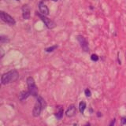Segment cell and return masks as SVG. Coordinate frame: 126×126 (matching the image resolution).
<instances>
[{"instance_id":"ffe728a7","label":"cell","mask_w":126,"mask_h":126,"mask_svg":"<svg viewBox=\"0 0 126 126\" xmlns=\"http://www.w3.org/2000/svg\"><path fill=\"white\" fill-rule=\"evenodd\" d=\"M43 1H48V0H43ZM51 1H54V2H57V1H58V0H51Z\"/></svg>"},{"instance_id":"9c48e42d","label":"cell","mask_w":126,"mask_h":126,"mask_svg":"<svg viewBox=\"0 0 126 126\" xmlns=\"http://www.w3.org/2000/svg\"><path fill=\"white\" fill-rule=\"evenodd\" d=\"M76 107L74 105H71V106L69 107V108L67 109V110H66L65 115H66V117H72L76 114Z\"/></svg>"},{"instance_id":"277c9868","label":"cell","mask_w":126,"mask_h":126,"mask_svg":"<svg viewBox=\"0 0 126 126\" xmlns=\"http://www.w3.org/2000/svg\"><path fill=\"white\" fill-rule=\"evenodd\" d=\"M0 18L2 21L9 25H14L16 24V21L13 17L4 11H0Z\"/></svg>"},{"instance_id":"2e32d148","label":"cell","mask_w":126,"mask_h":126,"mask_svg":"<svg viewBox=\"0 0 126 126\" xmlns=\"http://www.w3.org/2000/svg\"><path fill=\"white\" fill-rule=\"evenodd\" d=\"M91 61H98V59H99V57H98L97 54H91Z\"/></svg>"},{"instance_id":"7c38bea8","label":"cell","mask_w":126,"mask_h":126,"mask_svg":"<svg viewBox=\"0 0 126 126\" xmlns=\"http://www.w3.org/2000/svg\"><path fill=\"white\" fill-rule=\"evenodd\" d=\"M37 101L40 103L41 106H42V107H43V109H45L46 108V106H47V103L45 102V100L43 99V98L41 97V96H37Z\"/></svg>"},{"instance_id":"30bf717a","label":"cell","mask_w":126,"mask_h":126,"mask_svg":"<svg viewBox=\"0 0 126 126\" xmlns=\"http://www.w3.org/2000/svg\"><path fill=\"white\" fill-rule=\"evenodd\" d=\"M31 94L29 91H21V92L19 94V99L21 101H24V100H25Z\"/></svg>"},{"instance_id":"ac0fdd59","label":"cell","mask_w":126,"mask_h":126,"mask_svg":"<svg viewBox=\"0 0 126 126\" xmlns=\"http://www.w3.org/2000/svg\"><path fill=\"white\" fill-rule=\"evenodd\" d=\"M121 124L122 125H126V118L125 117L122 118V119H121Z\"/></svg>"},{"instance_id":"4fadbf2b","label":"cell","mask_w":126,"mask_h":126,"mask_svg":"<svg viewBox=\"0 0 126 126\" xmlns=\"http://www.w3.org/2000/svg\"><path fill=\"white\" fill-rule=\"evenodd\" d=\"M85 109H86V103H85V102L81 101V102L80 103V104H79V110H80V112L81 113H83Z\"/></svg>"},{"instance_id":"7402d4cb","label":"cell","mask_w":126,"mask_h":126,"mask_svg":"<svg viewBox=\"0 0 126 126\" xmlns=\"http://www.w3.org/2000/svg\"><path fill=\"white\" fill-rule=\"evenodd\" d=\"M16 1H19V0H16Z\"/></svg>"},{"instance_id":"44dd1931","label":"cell","mask_w":126,"mask_h":126,"mask_svg":"<svg viewBox=\"0 0 126 126\" xmlns=\"http://www.w3.org/2000/svg\"><path fill=\"white\" fill-rule=\"evenodd\" d=\"M100 116H102V114H100V113L98 112V117H100Z\"/></svg>"},{"instance_id":"3957f363","label":"cell","mask_w":126,"mask_h":126,"mask_svg":"<svg viewBox=\"0 0 126 126\" xmlns=\"http://www.w3.org/2000/svg\"><path fill=\"white\" fill-rule=\"evenodd\" d=\"M36 15H38L39 17V18L41 19V21L43 22L44 24L46 25V27L48 29H53L56 27V24L53 20H51V18H48L45 15H43L40 13H36Z\"/></svg>"},{"instance_id":"9a60e30c","label":"cell","mask_w":126,"mask_h":126,"mask_svg":"<svg viewBox=\"0 0 126 126\" xmlns=\"http://www.w3.org/2000/svg\"><path fill=\"white\" fill-rule=\"evenodd\" d=\"M57 48H58V45H54V46L49 47L46 48L45 51H46V52H47V53H51V52H53V51H55Z\"/></svg>"},{"instance_id":"8fae6325","label":"cell","mask_w":126,"mask_h":126,"mask_svg":"<svg viewBox=\"0 0 126 126\" xmlns=\"http://www.w3.org/2000/svg\"><path fill=\"white\" fill-rule=\"evenodd\" d=\"M63 113H64L63 109L61 108V107H59L58 110L57 111L56 113H55V117H56L57 118H58V120H60V119H61V117H63Z\"/></svg>"},{"instance_id":"e0dca14e","label":"cell","mask_w":126,"mask_h":126,"mask_svg":"<svg viewBox=\"0 0 126 126\" xmlns=\"http://www.w3.org/2000/svg\"><path fill=\"white\" fill-rule=\"evenodd\" d=\"M84 93H85V95L87 96V97H90V96L91 95V91L88 89V88H87L85 91H84Z\"/></svg>"},{"instance_id":"5bb4252c","label":"cell","mask_w":126,"mask_h":126,"mask_svg":"<svg viewBox=\"0 0 126 126\" xmlns=\"http://www.w3.org/2000/svg\"><path fill=\"white\" fill-rule=\"evenodd\" d=\"M0 42H1V44H4V43H9V39L7 36H5L2 35L1 36H0Z\"/></svg>"},{"instance_id":"5b68a950","label":"cell","mask_w":126,"mask_h":126,"mask_svg":"<svg viewBox=\"0 0 126 126\" xmlns=\"http://www.w3.org/2000/svg\"><path fill=\"white\" fill-rule=\"evenodd\" d=\"M76 39H77V41L79 42V43H80V47L82 48V50L84 51H85V52H88V51H89V46H88V43L87 39H86L83 36H80V35L76 36Z\"/></svg>"},{"instance_id":"7a4b0ae2","label":"cell","mask_w":126,"mask_h":126,"mask_svg":"<svg viewBox=\"0 0 126 126\" xmlns=\"http://www.w3.org/2000/svg\"><path fill=\"white\" fill-rule=\"evenodd\" d=\"M27 85H28V91L30 92L31 95L37 97L38 96V89H37V87L36 85L35 80L32 76H29V77L27 78Z\"/></svg>"},{"instance_id":"52a82bcc","label":"cell","mask_w":126,"mask_h":126,"mask_svg":"<svg viewBox=\"0 0 126 126\" xmlns=\"http://www.w3.org/2000/svg\"><path fill=\"white\" fill-rule=\"evenodd\" d=\"M22 10V17L24 20H28L30 18L31 16V10H30V7L28 6V5H24L21 8Z\"/></svg>"},{"instance_id":"8992f818","label":"cell","mask_w":126,"mask_h":126,"mask_svg":"<svg viewBox=\"0 0 126 126\" xmlns=\"http://www.w3.org/2000/svg\"><path fill=\"white\" fill-rule=\"evenodd\" d=\"M38 6H39V13H40L41 14L45 15V16L49 15V14H50V10H49L48 7L44 4L43 0L39 2Z\"/></svg>"},{"instance_id":"d6986e66","label":"cell","mask_w":126,"mask_h":126,"mask_svg":"<svg viewBox=\"0 0 126 126\" xmlns=\"http://www.w3.org/2000/svg\"><path fill=\"white\" fill-rule=\"evenodd\" d=\"M114 124H115V119H113L112 121H111L110 126H113V125H114Z\"/></svg>"},{"instance_id":"6da1fadb","label":"cell","mask_w":126,"mask_h":126,"mask_svg":"<svg viewBox=\"0 0 126 126\" xmlns=\"http://www.w3.org/2000/svg\"><path fill=\"white\" fill-rule=\"evenodd\" d=\"M19 73L17 70H11L2 74L1 76L2 84H8L9 83L14 82L18 79Z\"/></svg>"},{"instance_id":"ba28073f","label":"cell","mask_w":126,"mask_h":126,"mask_svg":"<svg viewBox=\"0 0 126 126\" xmlns=\"http://www.w3.org/2000/svg\"><path fill=\"white\" fill-rule=\"evenodd\" d=\"M42 110H43V107H42L41 104L39 103L38 101H36L35 106H34L33 110V114L34 117H39L40 115V113Z\"/></svg>"}]
</instances>
